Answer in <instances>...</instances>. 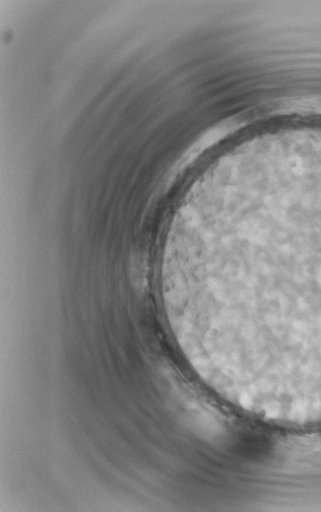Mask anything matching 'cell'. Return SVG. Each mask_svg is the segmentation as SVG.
I'll return each instance as SVG.
<instances>
[{
    "instance_id": "cell-1",
    "label": "cell",
    "mask_w": 321,
    "mask_h": 512,
    "mask_svg": "<svg viewBox=\"0 0 321 512\" xmlns=\"http://www.w3.org/2000/svg\"><path fill=\"white\" fill-rule=\"evenodd\" d=\"M162 299L183 356L248 415L321 427V143L249 142L191 184Z\"/></svg>"
}]
</instances>
